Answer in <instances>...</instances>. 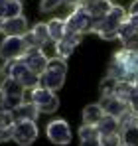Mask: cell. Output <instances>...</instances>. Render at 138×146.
<instances>
[{
    "label": "cell",
    "instance_id": "obj_1",
    "mask_svg": "<svg viewBox=\"0 0 138 146\" xmlns=\"http://www.w3.org/2000/svg\"><path fill=\"white\" fill-rule=\"evenodd\" d=\"M107 75L115 77L118 81H136L138 79V51L120 49L116 51L113 61L109 63Z\"/></svg>",
    "mask_w": 138,
    "mask_h": 146
},
{
    "label": "cell",
    "instance_id": "obj_2",
    "mask_svg": "<svg viewBox=\"0 0 138 146\" xmlns=\"http://www.w3.org/2000/svg\"><path fill=\"white\" fill-rule=\"evenodd\" d=\"M126 16H128V12H126L122 6L113 4V8L109 10V14H107L105 18H101V20L95 24L93 34H97V36L103 38V40H116L118 28L126 20Z\"/></svg>",
    "mask_w": 138,
    "mask_h": 146
},
{
    "label": "cell",
    "instance_id": "obj_3",
    "mask_svg": "<svg viewBox=\"0 0 138 146\" xmlns=\"http://www.w3.org/2000/svg\"><path fill=\"white\" fill-rule=\"evenodd\" d=\"M67 75V63L61 57H49L44 73L40 75V87H46L51 91H57L63 87Z\"/></svg>",
    "mask_w": 138,
    "mask_h": 146
},
{
    "label": "cell",
    "instance_id": "obj_4",
    "mask_svg": "<svg viewBox=\"0 0 138 146\" xmlns=\"http://www.w3.org/2000/svg\"><path fill=\"white\" fill-rule=\"evenodd\" d=\"M95 24H97L95 18H93L83 6H75V8L69 12V16L65 18V32L83 36V34H87V32H93Z\"/></svg>",
    "mask_w": 138,
    "mask_h": 146
},
{
    "label": "cell",
    "instance_id": "obj_5",
    "mask_svg": "<svg viewBox=\"0 0 138 146\" xmlns=\"http://www.w3.org/2000/svg\"><path fill=\"white\" fill-rule=\"evenodd\" d=\"M6 71H8V77H12L18 83H22L26 89H36L40 85V75L32 71L22 59L6 61Z\"/></svg>",
    "mask_w": 138,
    "mask_h": 146
},
{
    "label": "cell",
    "instance_id": "obj_6",
    "mask_svg": "<svg viewBox=\"0 0 138 146\" xmlns=\"http://www.w3.org/2000/svg\"><path fill=\"white\" fill-rule=\"evenodd\" d=\"M30 101L40 109V113H46V115L55 113L57 107H59V97L55 95V91L46 89V87H40V85H38L36 89H32Z\"/></svg>",
    "mask_w": 138,
    "mask_h": 146
},
{
    "label": "cell",
    "instance_id": "obj_7",
    "mask_svg": "<svg viewBox=\"0 0 138 146\" xmlns=\"http://www.w3.org/2000/svg\"><path fill=\"white\" fill-rule=\"evenodd\" d=\"M2 87V91H4V109H16L18 105H22L24 103V97H26V87H24L22 83H18L16 79H12V77H6L4 79V83L0 85Z\"/></svg>",
    "mask_w": 138,
    "mask_h": 146
},
{
    "label": "cell",
    "instance_id": "obj_8",
    "mask_svg": "<svg viewBox=\"0 0 138 146\" xmlns=\"http://www.w3.org/2000/svg\"><path fill=\"white\" fill-rule=\"evenodd\" d=\"M26 40L24 36H6L4 42L0 44V57L4 61H14V59H20L24 53H26Z\"/></svg>",
    "mask_w": 138,
    "mask_h": 146
},
{
    "label": "cell",
    "instance_id": "obj_9",
    "mask_svg": "<svg viewBox=\"0 0 138 146\" xmlns=\"http://www.w3.org/2000/svg\"><path fill=\"white\" fill-rule=\"evenodd\" d=\"M38 138V126L36 121H16L14 124V132H12V140L20 146H30Z\"/></svg>",
    "mask_w": 138,
    "mask_h": 146
},
{
    "label": "cell",
    "instance_id": "obj_10",
    "mask_svg": "<svg viewBox=\"0 0 138 146\" xmlns=\"http://www.w3.org/2000/svg\"><path fill=\"white\" fill-rule=\"evenodd\" d=\"M46 134L53 144H69L71 142V128H69L67 121H63V119H55L49 122L46 128Z\"/></svg>",
    "mask_w": 138,
    "mask_h": 146
},
{
    "label": "cell",
    "instance_id": "obj_11",
    "mask_svg": "<svg viewBox=\"0 0 138 146\" xmlns=\"http://www.w3.org/2000/svg\"><path fill=\"white\" fill-rule=\"evenodd\" d=\"M20 59H22V61L34 73H38V75H42V73H44L47 61H49V57L46 55L44 48H28V49H26V53H24Z\"/></svg>",
    "mask_w": 138,
    "mask_h": 146
},
{
    "label": "cell",
    "instance_id": "obj_12",
    "mask_svg": "<svg viewBox=\"0 0 138 146\" xmlns=\"http://www.w3.org/2000/svg\"><path fill=\"white\" fill-rule=\"evenodd\" d=\"M24 40H26V46L28 48H46L47 44L51 42L47 24H42L40 22V24L32 26V30L24 36Z\"/></svg>",
    "mask_w": 138,
    "mask_h": 146
},
{
    "label": "cell",
    "instance_id": "obj_13",
    "mask_svg": "<svg viewBox=\"0 0 138 146\" xmlns=\"http://www.w3.org/2000/svg\"><path fill=\"white\" fill-rule=\"evenodd\" d=\"M99 105L103 107L105 115H113L116 119H120V117L128 111V105H126L122 99H118L116 95H103L101 101H99Z\"/></svg>",
    "mask_w": 138,
    "mask_h": 146
},
{
    "label": "cell",
    "instance_id": "obj_14",
    "mask_svg": "<svg viewBox=\"0 0 138 146\" xmlns=\"http://www.w3.org/2000/svg\"><path fill=\"white\" fill-rule=\"evenodd\" d=\"M0 32L6 36H26L30 30H28V20L24 16L18 18H10V20H0Z\"/></svg>",
    "mask_w": 138,
    "mask_h": 146
},
{
    "label": "cell",
    "instance_id": "obj_15",
    "mask_svg": "<svg viewBox=\"0 0 138 146\" xmlns=\"http://www.w3.org/2000/svg\"><path fill=\"white\" fill-rule=\"evenodd\" d=\"M81 38L83 36H79V34H69V32H65V36L59 42H55V53H57V57H61V59L69 57L73 53V49L79 46Z\"/></svg>",
    "mask_w": 138,
    "mask_h": 146
},
{
    "label": "cell",
    "instance_id": "obj_16",
    "mask_svg": "<svg viewBox=\"0 0 138 146\" xmlns=\"http://www.w3.org/2000/svg\"><path fill=\"white\" fill-rule=\"evenodd\" d=\"M81 6L95 18V22H99L101 18H105V16L109 14V10L113 8V2H111V0H87V2L81 4Z\"/></svg>",
    "mask_w": 138,
    "mask_h": 146
},
{
    "label": "cell",
    "instance_id": "obj_17",
    "mask_svg": "<svg viewBox=\"0 0 138 146\" xmlns=\"http://www.w3.org/2000/svg\"><path fill=\"white\" fill-rule=\"evenodd\" d=\"M14 119L16 121H36L40 115V109L32 103V101H24L22 105H18L16 109H12Z\"/></svg>",
    "mask_w": 138,
    "mask_h": 146
},
{
    "label": "cell",
    "instance_id": "obj_18",
    "mask_svg": "<svg viewBox=\"0 0 138 146\" xmlns=\"http://www.w3.org/2000/svg\"><path fill=\"white\" fill-rule=\"evenodd\" d=\"M103 117H105V111H103V107H101L99 103L87 105V107L83 109V124H93V126H97Z\"/></svg>",
    "mask_w": 138,
    "mask_h": 146
},
{
    "label": "cell",
    "instance_id": "obj_19",
    "mask_svg": "<svg viewBox=\"0 0 138 146\" xmlns=\"http://www.w3.org/2000/svg\"><path fill=\"white\" fill-rule=\"evenodd\" d=\"M97 128H99V134H115V132H120V121L113 115H105L97 124Z\"/></svg>",
    "mask_w": 138,
    "mask_h": 146
},
{
    "label": "cell",
    "instance_id": "obj_20",
    "mask_svg": "<svg viewBox=\"0 0 138 146\" xmlns=\"http://www.w3.org/2000/svg\"><path fill=\"white\" fill-rule=\"evenodd\" d=\"M120 138L124 146H138V124H126L120 128Z\"/></svg>",
    "mask_w": 138,
    "mask_h": 146
},
{
    "label": "cell",
    "instance_id": "obj_21",
    "mask_svg": "<svg viewBox=\"0 0 138 146\" xmlns=\"http://www.w3.org/2000/svg\"><path fill=\"white\" fill-rule=\"evenodd\" d=\"M47 30H49L51 42H59V40L65 36V20H59V18L49 20V22H47Z\"/></svg>",
    "mask_w": 138,
    "mask_h": 146
},
{
    "label": "cell",
    "instance_id": "obj_22",
    "mask_svg": "<svg viewBox=\"0 0 138 146\" xmlns=\"http://www.w3.org/2000/svg\"><path fill=\"white\" fill-rule=\"evenodd\" d=\"M134 91H136V85H134L132 81H116V87H115V93H113V95H116L118 99H122V101L126 103L128 97H130Z\"/></svg>",
    "mask_w": 138,
    "mask_h": 146
},
{
    "label": "cell",
    "instance_id": "obj_23",
    "mask_svg": "<svg viewBox=\"0 0 138 146\" xmlns=\"http://www.w3.org/2000/svg\"><path fill=\"white\" fill-rule=\"evenodd\" d=\"M18 16H22V2L20 0H8L2 20H10V18H18Z\"/></svg>",
    "mask_w": 138,
    "mask_h": 146
},
{
    "label": "cell",
    "instance_id": "obj_24",
    "mask_svg": "<svg viewBox=\"0 0 138 146\" xmlns=\"http://www.w3.org/2000/svg\"><path fill=\"white\" fill-rule=\"evenodd\" d=\"M99 136H101L99 134V128L93 126V124H83L79 128V138L81 140H93V138H99Z\"/></svg>",
    "mask_w": 138,
    "mask_h": 146
},
{
    "label": "cell",
    "instance_id": "obj_25",
    "mask_svg": "<svg viewBox=\"0 0 138 146\" xmlns=\"http://www.w3.org/2000/svg\"><path fill=\"white\" fill-rule=\"evenodd\" d=\"M16 119L10 109H0V128H14Z\"/></svg>",
    "mask_w": 138,
    "mask_h": 146
},
{
    "label": "cell",
    "instance_id": "obj_26",
    "mask_svg": "<svg viewBox=\"0 0 138 146\" xmlns=\"http://www.w3.org/2000/svg\"><path fill=\"white\" fill-rule=\"evenodd\" d=\"M99 144L101 146H122L120 132H115V134H101V136H99Z\"/></svg>",
    "mask_w": 138,
    "mask_h": 146
},
{
    "label": "cell",
    "instance_id": "obj_27",
    "mask_svg": "<svg viewBox=\"0 0 138 146\" xmlns=\"http://www.w3.org/2000/svg\"><path fill=\"white\" fill-rule=\"evenodd\" d=\"M116 81H118V79L107 75V77L101 81V93H103V95H113V93H115V87H116Z\"/></svg>",
    "mask_w": 138,
    "mask_h": 146
},
{
    "label": "cell",
    "instance_id": "obj_28",
    "mask_svg": "<svg viewBox=\"0 0 138 146\" xmlns=\"http://www.w3.org/2000/svg\"><path fill=\"white\" fill-rule=\"evenodd\" d=\"M122 42V49H130V51H138V30L132 32L130 36H126Z\"/></svg>",
    "mask_w": 138,
    "mask_h": 146
},
{
    "label": "cell",
    "instance_id": "obj_29",
    "mask_svg": "<svg viewBox=\"0 0 138 146\" xmlns=\"http://www.w3.org/2000/svg\"><path fill=\"white\" fill-rule=\"evenodd\" d=\"M61 4H65V0H42L40 8H42V12H53V10H57Z\"/></svg>",
    "mask_w": 138,
    "mask_h": 146
},
{
    "label": "cell",
    "instance_id": "obj_30",
    "mask_svg": "<svg viewBox=\"0 0 138 146\" xmlns=\"http://www.w3.org/2000/svg\"><path fill=\"white\" fill-rule=\"evenodd\" d=\"M126 12H128V20H130L134 26H138V0H134V2L128 6Z\"/></svg>",
    "mask_w": 138,
    "mask_h": 146
},
{
    "label": "cell",
    "instance_id": "obj_31",
    "mask_svg": "<svg viewBox=\"0 0 138 146\" xmlns=\"http://www.w3.org/2000/svg\"><path fill=\"white\" fill-rule=\"evenodd\" d=\"M126 105H128V109L134 113V115H138V89L128 97V101H126Z\"/></svg>",
    "mask_w": 138,
    "mask_h": 146
},
{
    "label": "cell",
    "instance_id": "obj_32",
    "mask_svg": "<svg viewBox=\"0 0 138 146\" xmlns=\"http://www.w3.org/2000/svg\"><path fill=\"white\" fill-rule=\"evenodd\" d=\"M12 132H14V128H0V142L10 140L12 138Z\"/></svg>",
    "mask_w": 138,
    "mask_h": 146
},
{
    "label": "cell",
    "instance_id": "obj_33",
    "mask_svg": "<svg viewBox=\"0 0 138 146\" xmlns=\"http://www.w3.org/2000/svg\"><path fill=\"white\" fill-rule=\"evenodd\" d=\"M79 146H101V144H99V138H93V140H81Z\"/></svg>",
    "mask_w": 138,
    "mask_h": 146
},
{
    "label": "cell",
    "instance_id": "obj_34",
    "mask_svg": "<svg viewBox=\"0 0 138 146\" xmlns=\"http://www.w3.org/2000/svg\"><path fill=\"white\" fill-rule=\"evenodd\" d=\"M85 2H87V0H65V4H71L73 8H75V6H81V4H85Z\"/></svg>",
    "mask_w": 138,
    "mask_h": 146
},
{
    "label": "cell",
    "instance_id": "obj_35",
    "mask_svg": "<svg viewBox=\"0 0 138 146\" xmlns=\"http://www.w3.org/2000/svg\"><path fill=\"white\" fill-rule=\"evenodd\" d=\"M6 4H8V0H0V20L4 18V10H6Z\"/></svg>",
    "mask_w": 138,
    "mask_h": 146
},
{
    "label": "cell",
    "instance_id": "obj_36",
    "mask_svg": "<svg viewBox=\"0 0 138 146\" xmlns=\"http://www.w3.org/2000/svg\"><path fill=\"white\" fill-rule=\"evenodd\" d=\"M4 91H2V87H0V109H4Z\"/></svg>",
    "mask_w": 138,
    "mask_h": 146
},
{
    "label": "cell",
    "instance_id": "obj_37",
    "mask_svg": "<svg viewBox=\"0 0 138 146\" xmlns=\"http://www.w3.org/2000/svg\"><path fill=\"white\" fill-rule=\"evenodd\" d=\"M0 75H2V65H0Z\"/></svg>",
    "mask_w": 138,
    "mask_h": 146
},
{
    "label": "cell",
    "instance_id": "obj_38",
    "mask_svg": "<svg viewBox=\"0 0 138 146\" xmlns=\"http://www.w3.org/2000/svg\"><path fill=\"white\" fill-rule=\"evenodd\" d=\"M20 2H22V0H20Z\"/></svg>",
    "mask_w": 138,
    "mask_h": 146
},
{
    "label": "cell",
    "instance_id": "obj_39",
    "mask_svg": "<svg viewBox=\"0 0 138 146\" xmlns=\"http://www.w3.org/2000/svg\"><path fill=\"white\" fill-rule=\"evenodd\" d=\"M122 146H124V144H122Z\"/></svg>",
    "mask_w": 138,
    "mask_h": 146
}]
</instances>
